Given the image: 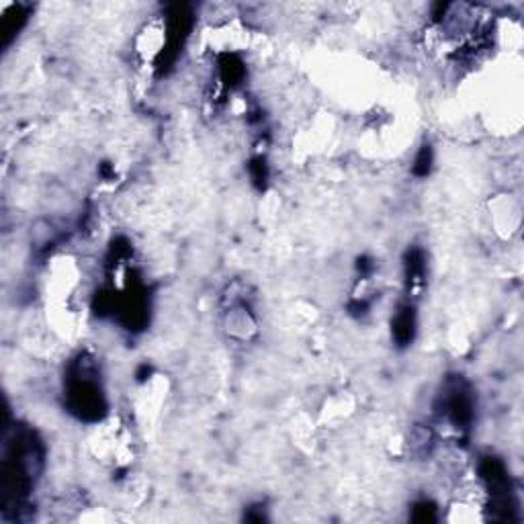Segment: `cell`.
<instances>
[{
	"instance_id": "cell-1",
	"label": "cell",
	"mask_w": 524,
	"mask_h": 524,
	"mask_svg": "<svg viewBox=\"0 0 524 524\" xmlns=\"http://www.w3.org/2000/svg\"><path fill=\"white\" fill-rule=\"evenodd\" d=\"M393 334L401 344H407L414 334V313L409 307H403L393 322Z\"/></svg>"
},
{
	"instance_id": "cell-2",
	"label": "cell",
	"mask_w": 524,
	"mask_h": 524,
	"mask_svg": "<svg viewBox=\"0 0 524 524\" xmlns=\"http://www.w3.org/2000/svg\"><path fill=\"white\" fill-rule=\"evenodd\" d=\"M430 162H432V156H430V149L428 147H424L422 152H420V156H418V160H416V172L418 174H426L428 170H430Z\"/></svg>"
},
{
	"instance_id": "cell-3",
	"label": "cell",
	"mask_w": 524,
	"mask_h": 524,
	"mask_svg": "<svg viewBox=\"0 0 524 524\" xmlns=\"http://www.w3.org/2000/svg\"><path fill=\"white\" fill-rule=\"evenodd\" d=\"M416 512H420V514L414 516V520H418V522H426V520H434V518H436L432 504H420V506H416Z\"/></svg>"
}]
</instances>
